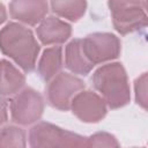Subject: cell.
<instances>
[{
  "label": "cell",
  "mask_w": 148,
  "mask_h": 148,
  "mask_svg": "<svg viewBox=\"0 0 148 148\" xmlns=\"http://www.w3.org/2000/svg\"><path fill=\"white\" fill-rule=\"evenodd\" d=\"M7 119V114H6V106H5V102L1 99L0 97V124L6 121Z\"/></svg>",
  "instance_id": "17"
},
{
  "label": "cell",
  "mask_w": 148,
  "mask_h": 148,
  "mask_svg": "<svg viewBox=\"0 0 148 148\" xmlns=\"http://www.w3.org/2000/svg\"><path fill=\"white\" fill-rule=\"evenodd\" d=\"M37 32L44 44L62 43L69 37L71 27L56 17H49L38 28Z\"/></svg>",
  "instance_id": "10"
},
{
  "label": "cell",
  "mask_w": 148,
  "mask_h": 148,
  "mask_svg": "<svg viewBox=\"0 0 148 148\" xmlns=\"http://www.w3.org/2000/svg\"><path fill=\"white\" fill-rule=\"evenodd\" d=\"M66 65L71 71L83 75H86L94 67L82 50L81 39H75L67 46Z\"/></svg>",
  "instance_id": "11"
},
{
  "label": "cell",
  "mask_w": 148,
  "mask_h": 148,
  "mask_svg": "<svg viewBox=\"0 0 148 148\" xmlns=\"http://www.w3.org/2000/svg\"><path fill=\"white\" fill-rule=\"evenodd\" d=\"M109 6L114 28L120 34L132 32L147 25L143 0H110Z\"/></svg>",
  "instance_id": "3"
},
{
  "label": "cell",
  "mask_w": 148,
  "mask_h": 148,
  "mask_svg": "<svg viewBox=\"0 0 148 148\" xmlns=\"http://www.w3.org/2000/svg\"><path fill=\"white\" fill-rule=\"evenodd\" d=\"M54 13L72 21L79 20L86 9L84 0H51Z\"/></svg>",
  "instance_id": "14"
},
{
  "label": "cell",
  "mask_w": 148,
  "mask_h": 148,
  "mask_svg": "<svg viewBox=\"0 0 148 148\" xmlns=\"http://www.w3.org/2000/svg\"><path fill=\"white\" fill-rule=\"evenodd\" d=\"M0 49L24 71L34 69L39 46L29 29L17 23L7 24L0 31Z\"/></svg>",
  "instance_id": "1"
},
{
  "label": "cell",
  "mask_w": 148,
  "mask_h": 148,
  "mask_svg": "<svg viewBox=\"0 0 148 148\" xmlns=\"http://www.w3.org/2000/svg\"><path fill=\"white\" fill-rule=\"evenodd\" d=\"M92 81L95 88L101 91L111 108H120L128 103L130 88L121 64H111L101 67L95 73Z\"/></svg>",
  "instance_id": "2"
},
{
  "label": "cell",
  "mask_w": 148,
  "mask_h": 148,
  "mask_svg": "<svg viewBox=\"0 0 148 148\" xmlns=\"http://www.w3.org/2000/svg\"><path fill=\"white\" fill-rule=\"evenodd\" d=\"M43 101L39 94L32 89H25L20 94L12 104L13 119L20 124H30L42 114Z\"/></svg>",
  "instance_id": "6"
},
{
  "label": "cell",
  "mask_w": 148,
  "mask_h": 148,
  "mask_svg": "<svg viewBox=\"0 0 148 148\" xmlns=\"http://www.w3.org/2000/svg\"><path fill=\"white\" fill-rule=\"evenodd\" d=\"M61 66V47H52L44 52L39 62V74L43 80H50Z\"/></svg>",
  "instance_id": "13"
},
{
  "label": "cell",
  "mask_w": 148,
  "mask_h": 148,
  "mask_svg": "<svg viewBox=\"0 0 148 148\" xmlns=\"http://www.w3.org/2000/svg\"><path fill=\"white\" fill-rule=\"evenodd\" d=\"M6 18V12H5V8L0 3V23H2Z\"/></svg>",
  "instance_id": "18"
},
{
  "label": "cell",
  "mask_w": 148,
  "mask_h": 148,
  "mask_svg": "<svg viewBox=\"0 0 148 148\" xmlns=\"http://www.w3.org/2000/svg\"><path fill=\"white\" fill-rule=\"evenodd\" d=\"M77 134L64 131L57 126L42 123L35 126L30 132V145L36 146H88Z\"/></svg>",
  "instance_id": "4"
},
{
  "label": "cell",
  "mask_w": 148,
  "mask_h": 148,
  "mask_svg": "<svg viewBox=\"0 0 148 148\" xmlns=\"http://www.w3.org/2000/svg\"><path fill=\"white\" fill-rule=\"evenodd\" d=\"M147 75L146 73L139 77L136 80V101L138 103H140L143 108H146V101H147V89H146V83H147V80H146Z\"/></svg>",
  "instance_id": "16"
},
{
  "label": "cell",
  "mask_w": 148,
  "mask_h": 148,
  "mask_svg": "<svg viewBox=\"0 0 148 148\" xmlns=\"http://www.w3.org/2000/svg\"><path fill=\"white\" fill-rule=\"evenodd\" d=\"M82 50L87 59L92 64L105 61L118 57L120 43L111 34H94L81 40Z\"/></svg>",
  "instance_id": "5"
},
{
  "label": "cell",
  "mask_w": 148,
  "mask_h": 148,
  "mask_svg": "<svg viewBox=\"0 0 148 148\" xmlns=\"http://www.w3.org/2000/svg\"><path fill=\"white\" fill-rule=\"evenodd\" d=\"M24 83L23 75L16 71L12 64L0 61V94L10 95L16 92Z\"/></svg>",
  "instance_id": "12"
},
{
  "label": "cell",
  "mask_w": 148,
  "mask_h": 148,
  "mask_svg": "<svg viewBox=\"0 0 148 148\" xmlns=\"http://www.w3.org/2000/svg\"><path fill=\"white\" fill-rule=\"evenodd\" d=\"M83 87L84 84L80 79L62 73L47 88L49 101L53 106L66 110L69 106L71 97Z\"/></svg>",
  "instance_id": "7"
},
{
  "label": "cell",
  "mask_w": 148,
  "mask_h": 148,
  "mask_svg": "<svg viewBox=\"0 0 148 148\" xmlns=\"http://www.w3.org/2000/svg\"><path fill=\"white\" fill-rule=\"evenodd\" d=\"M73 112L83 121H98L104 117L106 109L104 101L91 91H82L72 101Z\"/></svg>",
  "instance_id": "8"
},
{
  "label": "cell",
  "mask_w": 148,
  "mask_h": 148,
  "mask_svg": "<svg viewBox=\"0 0 148 148\" xmlns=\"http://www.w3.org/2000/svg\"><path fill=\"white\" fill-rule=\"evenodd\" d=\"M10 139V146H24V133L16 127H6L0 132V143L6 140Z\"/></svg>",
  "instance_id": "15"
},
{
  "label": "cell",
  "mask_w": 148,
  "mask_h": 148,
  "mask_svg": "<svg viewBox=\"0 0 148 148\" xmlns=\"http://www.w3.org/2000/svg\"><path fill=\"white\" fill-rule=\"evenodd\" d=\"M46 12V0H13L10 3L12 16L30 25L43 20Z\"/></svg>",
  "instance_id": "9"
}]
</instances>
